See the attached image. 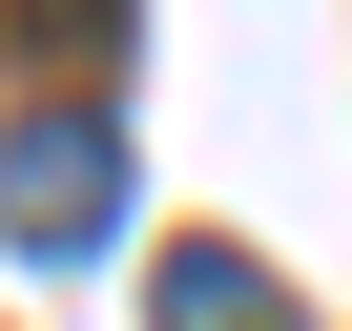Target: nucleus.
Instances as JSON below:
<instances>
[{"mask_svg":"<svg viewBox=\"0 0 352 331\" xmlns=\"http://www.w3.org/2000/svg\"><path fill=\"white\" fill-rule=\"evenodd\" d=\"M145 310H166V331H290V290H270L249 249H166V269H145Z\"/></svg>","mask_w":352,"mask_h":331,"instance_id":"2","label":"nucleus"},{"mask_svg":"<svg viewBox=\"0 0 352 331\" xmlns=\"http://www.w3.org/2000/svg\"><path fill=\"white\" fill-rule=\"evenodd\" d=\"M104 207H124V124L104 104H21L0 124V249H104Z\"/></svg>","mask_w":352,"mask_h":331,"instance_id":"1","label":"nucleus"},{"mask_svg":"<svg viewBox=\"0 0 352 331\" xmlns=\"http://www.w3.org/2000/svg\"><path fill=\"white\" fill-rule=\"evenodd\" d=\"M0 21H21L42 104H83V62H124V0H0Z\"/></svg>","mask_w":352,"mask_h":331,"instance_id":"3","label":"nucleus"}]
</instances>
